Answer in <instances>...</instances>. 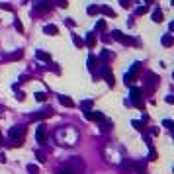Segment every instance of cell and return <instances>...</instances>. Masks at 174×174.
I'll list each match as a JSON object with an SVG mask.
<instances>
[{
	"mask_svg": "<svg viewBox=\"0 0 174 174\" xmlns=\"http://www.w3.org/2000/svg\"><path fill=\"white\" fill-rule=\"evenodd\" d=\"M27 129L24 125H16L10 129V147H22L24 145V137H26Z\"/></svg>",
	"mask_w": 174,
	"mask_h": 174,
	"instance_id": "cell-1",
	"label": "cell"
},
{
	"mask_svg": "<svg viewBox=\"0 0 174 174\" xmlns=\"http://www.w3.org/2000/svg\"><path fill=\"white\" fill-rule=\"evenodd\" d=\"M141 94H143L141 88H135V86H133V88H131V104H133L135 108H139V110L145 112V102L141 100V98H143Z\"/></svg>",
	"mask_w": 174,
	"mask_h": 174,
	"instance_id": "cell-2",
	"label": "cell"
},
{
	"mask_svg": "<svg viewBox=\"0 0 174 174\" xmlns=\"http://www.w3.org/2000/svg\"><path fill=\"white\" fill-rule=\"evenodd\" d=\"M65 168H69V170H71L72 174H80L84 166H82V161H80L78 156H72V161L67 162V164H65Z\"/></svg>",
	"mask_w": 174,
	"mask_h": 174,
	"instance_id": "cell-3",
	"label": "cell"
},
{
	"mask_svg": "<svg viewBox=\"0 0 174 174\" xmlns=\"http://www.w3.org/2000/svg\"><path fill=\"white\" fill-rule=\"evenodd\" d=\"M139 69H141V63H135L131 71L125 72V84H133L135 82V78L139 76Z\"/></svg>",
	"mask_w": 174,
	"mask_h": 174,
	"instance_id": "cell-4",
	"label": "cell"
},
{
	"mask_svg": "<svg viewBox=\"0 0 174 174\" xmlns=\"http://www.w3.org/2000/svg\"><path fill=\"white\" fill-rule=\"evenodd\" d=\"M35 139H37L39 145H45V141H47V127H45V125H39V127H37V131H35Z\"/></svg>",
	"mask_w": 174,
	"mask_h": 174,
	"instance_id": "cell-5",
	"label": "cell"
},
{
	"mask_svg": "<svg viewBox=\"0 0 174 174\" xmlns=\"http://www.w3.org/2000/svg\"><path fill=\"white\" fill-rule=\"evenodd\" d=\"M84 116H86V119H90V121H102V119H104V114H100V112H94V110L84 112Z\"/></svg>",
	"mask_w": 174,
	"mask_h": 174,
	"instance_id": "cell-6",
	"label": "cell"
},
{
	"mask_svg": "<svg viewBox=\"0 0 174 174\" xmlns=\"http://www.w3.org/2000/svg\"><path fill=\"white\" fill-rule=\"evenodd\" d=\"M53 114V110L49 108V110H41V112H37V114H32V119L33 121H37V119H45V117H49Z\"/></svg>",
	"mask_w": 174,
	"mask_h": 174,
	"instance_id": "cell-7",
	"label": "cell"
},
{
	"mask_svg": "<svg viewBox=\"0 0 174 174\" xmlns=\"http://www.w3.org/2000/svg\"><path fill=\"white\" fill-rule=\"evenodd\" d=\"M114 127V121H108V119H102V125H100V131L102 133H108L110 129Z\"/></svg>",
	"mask_w": 174,
	"mask_h": 174,
	"instance_id": "cell-8",
	"label": "cell"
},
{
	"mask_svg": "<svg viewBox=\"0 0 174 174\" xmlns=\"http://www.w3.org/2000/svg\"><path fill=\"white\" fill-rule=\"evenodd\" d=\"M43 32H45L47 35H57L59 29H57V26H53V24H47V26L43 27Z\"/></svg>",
	"mask_w": 174,
	"mask_h": 174,
	"instance_id": "cell-9",
	"label": "cell"
},
{
	"mask_svg": "<svg viewBox=\"0 0 174 174\" xmlns=\"http://www.w3.org/2000/svg\"><path fill=\"white\" fill-rule=\"evenodd\" d=\"M35 10H37V12H47V10H51V4H49V2H37V4H35Z\"/></svg>",
	"mask_w": 174,
	"mask_h": 174,
	"instance_id": "cell-10",
	"label": "cell"
},
{
	"mask_svg": "<svg viewBox=\"0 0 174 174\" xmlns=\"http://www.w3.org/2000/svg\"><path fill=\"white\" fill-rule=\"evenodd\" d=\"M22 55H24V51L10 53V55H6V57H4V61H18V59H22Z\"/></svg>",
	"mask_w": 174,
	"mask_h": 174,
	"instance_id": "cell-11",
	"label": "cell"
},
{
	"mask_svg": "<svg viewBox=\"0 0 174 174\" xmlns=\"http://www.w3.org/2000/svg\"><path fill=\"white\" fill-rule=\"evenodd\" d=\"M86 45L90 47V49L96 47V33H88V37H86Z\"/></svg>",
	"mask_w": 174,
	"mask_h": 174,
	"instance_id": "cell-12",
	"label": "cell"
},
{
	"mask_svg": "<svg viewBox=\"0 0 174 174\" xmlns=\"http://www.w3.org/2000/svg\"><path fill=\"white\" fill-rule=\"evenodd\" d=\"M96 65H98V59L94 57V55H90V57H88V69H90L92 74H94V69H96Z\"/></svg>",
	"mask_w": 174,
	"mask_h": 174,
	"instance_id": "cell-13",
	"label": "cell"
},
{
	"mask_svg": "<svg viewBox=\"0 0 174 174\" xmlns=\"http://www.w3.org/2000/svg\"><path fill=\"white\" fill-rule=\"evenodd\" d=\"M174 43V39H172V35H170V33H166V35H164V37H162V45L164 47H170Z\"/></svg>",
	"mask_w": 174,
	"mask_h": 174,
	"instance_id": "cell-14",
	"label": "cell"
},
{
	"mask_svg": "<svg viewBox=\"0 0 174 174\" xmlns=\"http://www.w3.org/2000/svg\"><path fill=\"white\" fill-rule=\"evenodd\" d=\"M59 102L63 104V106H67V108H72V106H74L72 100H71V98H67V96H61V98H59Z\"/></svg>",
	"mask_w": 174,
	"mask_h": 174,
	"instance_id": "cell-15",
	"label": "cell"
},
{
	"mask_svg": "<svg viewBox=\"0 0 174 174\" xmlns=\"http://www.w3.org/2000/svg\"><path fill=\"white\" fill-rule=\"evenodd\" d=\"M162 10H159V8H156L155 12H153V22H162Z\"/></svg>",
	"mask_w": 174,
	"mask_h": 174,
	"instance_id": "cell-16",
	"label": "cell"
},
{
	"mask_svg": "<svg viewBox=\"0 0 174 174\" xmlns=\"http://www.w3.org/2000/svg\"><path fill=\"white\" fill-rule=\"evenodd\" d=\"M100 12H104L106 16H110V18H116V12H114L112 8H108V6H102V8H100Z\"/></svg>",
	"mask_w": 174,
	"mask_h": 174,
	"instance_id": "cell-17",
	"label": "cell"
},
{
	"mask_svg": "<svg viewBox=\"0 0 174 174\" xmlns=\"http://www.w3.org/2000/svg\"><path fill=\"white\" fill-rule=\"evenodd\" d=\"M35 55H37V59H41V61H47V63H49V61H51V55H49V53L37 51V53H35Z\"/></svg>",
	"mask_w": 174,
	"mask_h": 174,
	"instance_id": "cell-18",
	"label": "cell"
},
{
	"mask_svg": "<svg viewBox=\"0 0 174 174\" xmlns=\"http://www.w3.org/2000/svg\"><path fill=\"white\" fill-rule=\"evenodd\" d=\"M72 41H74V45L80 49V47H84V39H80L78 35H72Z\"/></svg>",
	"mask_w": 174,
	"mask_h": 174,
	"instance_id": "cell-19",
	"label": "cell"
},
{
	"mask_svg": "<svg viewBox=\"0 0 174 174\" xmlns=\"http://www.w3.org/2000/svg\"><path fill=\"white\" fill-rule=\"evenodd\" d=\"M35 100H37V102H45L47 94H45V92H37V94H35Z\"/></svg>",
	"mask_w": 174,
	"mask_h": 174,
	"instance_id": "cell-20",
	"label": "cell"
},
{
	"mask_svg": "<svg viewBox=\"0 0 174 174\" xmlns=\"http://www.w3.org/2000/svg\"><path fill=\"white\" fill-rule=\"evenodd\" d=\"M80 108H82V110H86V112H88V110H92V102H90V100H86V102H82V104H80Z\"/></svg>",
	"mask_w": 174,
	"mask_h": 174,
	"instance_id": "cell-21",
	"label": "cell"
},
{
	"mask_svg": "<svg viewBox=\"0 0 174 174\" xmlns=\"http://www.w3.org/2000/svg\"><path fill=\"white\" fill-rule=\"evenodd\" d=\"M133 127H135L137 131H145V125H143L141 121H137V119H135V121H133Z\"/></svg>",
	"mask_w": 174,
	"mask_h": 174,
	"instance_id": "cell-22",
	"label": "cell"
},
{
	"mask_svg": "<svg viewBox=\"0 0 174 174\" xmlns=\"http://www.w3.org/2000/svg\"><path fill=\"white\" fill-rule=\"evenodd\" d=\"M149 149H151V153H149V161H156V156H159V155H156V151L153 147H149Z\"/></svg>",
	"mask_w": 174,
	"mask_h": 174,
	"instance_id": "cell-23",
	"label": "cell"
},
{
	"mask_svg": "<svg viewBox=\"0 0 174 174\" xmlns=\"http://www.w3.org/2000/svg\"><path fill=\"white\" fill-rule=\"evenodd\" d=\"M96 29L98 32H104V29H106V22H104V20H100V22L96 24Z\"/></svg>",
	"mask_w": 174,
	"mask_h": 174,
	"instance_id": "cell-24",
	"label": "cell"
},
{
	"mask_svg": "<svg viewBox=\"0 0 174 174\" xmlns=\"http://www.w3.org/2000/svg\"><path fill=\"white\" fill-rule=\"evenodd\" d=\"M145 12H147V6H139V8L135 10V16H143Z\"/></svg>",
	"mask_w": 174,
	"mask_h": 174,
	"instance_id": "cell-25",
	"label": "cell"
},
{
	"mask_svg": "<svg viewBox=\"0 0 174 174\" xmlns=\"http://www.w3.org/2000/svg\"><path fill=\"white\" fill-rule=\"evenodd\" d=\"M98 12H100V8H98V6H90V8H88V14H90V16H96Z\"/></svg>",
	"mask_w": 174,
	"mask_h": 174,
	"instance_id": "cell-26",
	"label": "cell"
},
{
	"mask_svg": "<svg viewBox=\"0 0 174 174\" xmlns=\"http://www.w3.org/2000/svg\"><path fill=\"white\" fill-rule=\"evenodd\" d=\"M14 26H16V29H18L20 33H24V26H22V22H20V20H16V22H14Z\"/></svg>",
	"mask_w": 174,
	"mask_h": 174,
	"instance_id": "cell-27",
	"label": "cell"
},
{
	"mask_svg": "<svg viewBox=\"0 0 174 174\" xmlns=\"http://www.w3.org/2000/svg\"><path fill=\"white\" fill-rule=\"evenodd\" d=\"M57 6H61V8H67V6H69V2H67V0H57Z\"/></svg>",
	"mask_w": 174,
	"mask_h": 174,
	"instance_id": "cell-28",
	"label": "cell"
},
{
	"mask_svg": "<svg viewBox=\"0 0 174 174\" xmlns=\"http://www.w3.org/2000/svg\"><path fill=\"white\" fill-rule=\"evenodd\" d=\"M119 4H121L123 8H131V2H129V0H119Z\"/></svg>",
	"mask_w": 174,
	"mask_h": 174,
	"instance_id": "cell-29",
	"label": "cell"
},
{
	"mask_svg": "<svg viewBox=\"0 0 174 174\" xmlns=\"http://www.w3.org/2000/svg\"><path fill=\"white\" fill-rule=\"evenodd\" d=\"M162 125H164L166 129H172V121H170V119H164V121H162Z\"/></svg>",
	"mask_w": 174,
	"mask_h": 174,
	"instance_id": "cell-30",
	"label": "cell"
},
{
	"mask_svg": "<svg viewBox=\"0 0 174 174\" xmlns=\"http://www.w3.org/2000/svg\"><path fill=\"white\" fill-rule=\"evenodd\" d=\"M57 174H72V172L69 170V168H59V170H57Z\"/></svg>",
	"mask_w": 174,
	"mask_h": 174,
	"instance_id": "cell-31",
	"label": "cell"
},
{
	"mask_svg": "<svg viewBox=\"0 0 174 174\" xmlns=\"http://www.w3.org/2000/svg\"><path fill=\"white\" fill-rule=\"evenodd\" d=\"M37 159H39V162H45V155L41 151H37Z\"/></svg>",
	"mask_w": 174,
	"mask_h": 174,
	"instance_id": "cell-32",
	"label": "cell"
},
{
	"mask_svg": "<svg viewBox=\"0 0 174 174\" xmlns=\"http://www.w3.org/2000/svg\"><path fill=\"white\" fill-rule=\"evenodd\" d=\"M20 100V102H24V100H26V94H24V92H18V96H16Z\"/></svg>",
	"mask_w": 174,
	"mask_h": 174,
	"instance_id": "cell-33",
	"label": "cell"
},
{
	"mask_svg": "<svg viewBox=\"0 0 174 174\" xmlns=\"http://www.w3.org/2000/svg\"><path fill=\"white\" fill-rule=\"evenodd\" d=\"M149 133H151V135H159V129L153 127V129H149Z\"/></svg>",
	"mask_w": 174,
	"mask_h": 174,
	"instance_id": "cell-34",
	"label": "cell"
},
{
	"mask_svg": "<svg viewBox=\"0 0 174 174\" xmlns=\"http://www.w3.org/2000/svg\"><path fill=\"white\" fill-rule=\"evenodd\" d=\"M2 143H4V137H2V133H0V147H2Z\"/></svg>",
	"mask_w": 174,
	"mask_h": 174,
	"instance_id": "cell-35",
	"label": "cell"
},
{
	"mask_svg": "<svg viewBox=\"0 0 174 174\" xmlns=\"http://www.w3.org/2000/svg\"><path fill=\"white\" fill-rule=\"evenodd\" d=\"M147 2H153V0H147Z\"/></svg>",
	"mask_w": 174,
	"mask_h": 174,
	"instance_id": "cell-36",
	"label": "cell"
}]
</instances>
